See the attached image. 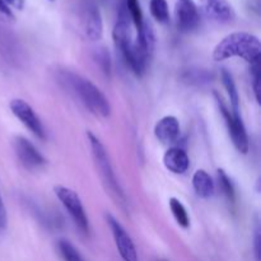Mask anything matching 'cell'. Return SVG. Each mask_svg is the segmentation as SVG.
Instances as JSON below:
<instances>
[{"mask_svg":"<svg viewBox=\"0 0 261 261\" xmlns=\"http://www.w3.org/2000/svg\"><path fill=\"white\" fill-rule=\"evenodd\" d=\"M59 82L73 93L89 112L99 117H109L111 105L109 99L89 79L70 70L59 71Z\"/></svg>","mask_w":261,"mask_h":261,"instance_id":"obj_1","label":"cell"},{"mask_svg":"<svg viewBox=\"0 0 261 261\" xmlns=\"http://www.w3.org/2000/svg\"><path fill=\"white\" fill-rule=\"evenodd\" d=\"M260 54L261 43L256 36L247 32H233L216 46L213 59L223 61L231 58H241L252 65L260 63Z\"/></svg>","mask_w":261,"mask_h":261,"instance_id":"obj_2","label":"cell"},{"mask_svg":"<svg viewBox=\"0 0 261 261\" xmlns=\"http://www.w3.org/2000/svg\"><path fill=\"white\" fill-rule=\"evenodd\" d=\"M87 138H88L89 147H91L92 150L94 166H96L97 171H98V175L101 177L105 189H106V191L114 199L117 205L121 206L122 209H126V196H125L124 190H122L119 181H117L114 168H112L111 161H110L109 154H107L106 148L102 144L101 140L96 135L92 134L91 132L87 133Z\"/></svg>","mask_w":261,"mask_h":261,"instance_id":"obj_3","label":"cell"},{"mask_svg":"<svg viewBox=\"0 0 261 261\" xmlns=\"http://www.w3.org/2000/svg\"><path fill=\"white\" fill-rule=\"evenodd\" d=\"M54 191H55V195L58 196L60 203L65 208V211L69 213L70 218L73 219L76 228L83 234H88L89 222L78 194L74 190H71V189L65 188V186H55Z\"/></svg>","mask_w":261,"mask_h":261,"instance_id":"obj_4","label":"cell"},{"mask_svg":"<svg viewBox=\"0 0 261 261\" xmlns=\"http://www.w3.org/2000/svg\"><path fill=\"white\" fill-rule=\"evenodd\" d=\"M216 98L234 148L240 153H242V154H246L249 152V137H247L246 127H245L244 122H242L241 116H240V114H236L232 110H229L217 93Z\"/></svg>","mask_w":261,"mask_h":261,"instance_id":"obj_5","label":"cell"},{"mask_svg":"<svg viewBox=\"0 0 261 261\" xmlns=\"http://www.w3.org/2000/svg\"><path fill=\"white\" fill-rule=\"evenodd\" d=\"M105 218H106L107 224H109L110 229H111L115 245H116V249L121 259L124 261H138V254L134 242H133L129 233L125 231L124 227L111 214L107 213Z\"/></svg>","mask_w":261,"mask_h":261,"instance_id":"obj_6","label":"cell"},{"mask_svg":"<svg viewBox=\"0 0 261 261\" xmlns=\"http://www.w3.org/2000/svg\"><path fill=\"white\" fill-rule=\"evenodd\" d=\"M10 111L12 114L32 133L33 135L38 138V139H45L46 133L43 129V125L41 122L40 117L36 115V112L33 111L32 107L27 103L25 101L20 98H15L13 101H10L9 103Z\"/></svg>","mask_w":261,"mask_h":261,"instance_id":"obj_7","label":"cell"},{"mask_svg":"<svg viewBox=\"0 0 261 261\" xmlns=\"http://www.w3.org/2000/svg\"><path fill=\"white\" fill-rule=\"evenodd\" d=\"M13 148H14L18 161L25 170H40L41 167L46 165L45 157L24 137H15L13 140Z\"/></svg>","mask_w":261,"mask_h":261,"instance_id":"obj_8","label":"cell"},{"mask_svg":"<svg viewBox=\"0 0 261 261\" xmlns=\"http://www.w3.org/2000/svg\"><path fill=\"white\" fill-rule=\"evenodd\" d=\"M82 22L86 36L92 41H97L102 37L103 24L99 8L94 0H86L83 4V13H82Z\"/></svg>","mask_w":261,"mask_h":261,"instance_id":"obj_9","label":"cell"},{"mask_svg":"<svg viewBox=\"0 0 261 261\" xmlns=\"http://www.w3.org/2000/svg\"><path fill=\"white\" fill-rule=\"evenodd\" d=\"M176 25L181 32H190L199 24V10L193 0H177L175 7Z\"/></svg>","mask_w":261,"mask_h":261,"instance_id":"obj_10","label":"cell"},{"mask_svg":"<svg viewBox=\"0 0 261 261\" xmlns=\"http://www.w3.org/2000/svg\"><path fill=\"white\" fill-rule=\"evenodd\" d=\"M200 3L205 14L216 22L227 23L234 18V10L228 0H200Z\"/></svg>","mask_w":261,"mask_h":261,"instance_id":"obj_11","label":"cell"},{"mask_svg":"<svg viewBox=\"0 0 261 261\" xmlns=\"http://www.w3.org/2000/svg\"><path fill=\"white\" fill-rule=\"evenodd\" d=\"M154 135L163 144H172L180 137V122L175 116L162 117L155 124Z\"/></svg>","mask_w":261,"mask_h":261,"instance_id":"obj_12","label":"cell"},{"mask_svg":"<svg viewBox=\"0 0 261 261\" xmlns=\"http://www.w3.org/2000/svg\"><path fill=\"white\" fill-rule=\"evenodd\" d=\"M163 165L170 172L182 175L189 170L190 160L185 150L178 147H173L170 148L163 155Z\"/></svg>","mask_w":261,"mask_h":261,"instance_id":"obj_13","label":"cell"},{"mask_svg":"<svg viewBox=\"0 0 261 261\" xmlns=\"http://www.w3.org/2000/svg\"><path fill=\"white\" fill-rule=\"evenodd\" d=\"M193 186L198 196L203 199L211 198V196L214 195V191H216V185H214L213 178L204 170H198L194 173Z\"/></svg>","mask_w":261,"mask_h":261,"instance_id":"obj_14","label":"cell"},{"mask_svg":"<svg viewBox=\"0 0 261 261\" xmlns=\"http://www.w3.org/2000/svg\"><path fill=\"white\" fill-rule=\"evenodd\" d=\"M221 78H222V82H223L224 88H226L227 93H228L229 101H231V110L233 112H236V114H239L240 97H239V92H237L233 78H232V75L226 70V69H222Z\"/></svg>","mask_w":261,"mask_h":261,"instance_id":"obj_15","label":"cell"},{"mask_svg":"<svg viewBox=\"0 0 261 261\" xmlns=\"http://www.w3.org/2000/svg\"><path fill=\"white\" fill-rule=\"evenodd\" d=\"M168 204H170V209L172 212L173 218L176 219L178 226L182 227V228H188L190 226V218H189L188 211L184 206V204L176 198H171Z\"/></svg>","mask_w":261,"mask_h":261,"instance_id":"obj_16","label":"cell"},{"mask_svg":"<svg viewBox=\"0 0 261 261\" xmlns=\"http://www.w3.org/2000/svg\"><path fill=\"white\" fill-rule=\"evenodd\" d=\"M58 251L63 261H84L81 252L75 249L73 244L68 240H59L58 241Z\"/></svg>","mask_w":261,"mask_h":261,"instance_id":"obj_17","label":"cell"},{"mask_svg":"<svg viewBox=\"0 0 261 261\" xmlns=\"http://www.w3.org/2000/svg\"><path fill=\"white\" fill-rule=\"evenodd\" d=\"M150 14L157 22L167 23L170 19V10H168L167 0H150L149 3Z\"/></svg>","mask_w":261,"mask_h":261,"instance_id":"obj_18","label":"cell"},{"mask_svg":"<svg viewBox=\"0 0 261 261\" xmlns=\"http://www.w3.org/2000/svg\"><path fill=\"white\" fill-rule=\"evenodd\" d=\"M125 8H126V12L129 14L130 20L134 23L137 31H139L140 28L144 24V18H143L142 8L139 5V0H124Z\"/></svg>","mask_w":261,"mask_h":261,"instance_id":"obj_19","label":"cell"},{"mask_svg":"<svg viewBox=\"0 0 261 261\" xmlns=\"http://www.w3.org/2000/svg\"><path fill=\"white\" fill-rule=\"evenodd\" d=\"M217 177H218V185L223 195L228 199L229 201H234V188L232 184L231 178L227 176V173L223 170L217 171Z\"/></svg>","mask_w":261,"mask_h":261,"instance_id":"obj_20","label":"cell"},{"mask_svg":"<svg viewBox=\"0 0 261 261\" xmlns=\"http://www.w3.org/2000/svg\"><path fill=\"white\" fill-rule=\"evenodd\" d=\"M251 73H252V86H254V93L255 98H256L257 102H260V63L252 64L251 65Z\"/></svg>","mask_w":261,"mask_h":261,"instance_id":"obj_21","label":"cell"},{"mask_svg":"<svg viewBox=\"0 0 261 261\" xmlns=\"http://www.w3.org/2000/svg\"><path fill=\"white\" fill-rule=\"evenodd\" d=\"M97 60H98L99 65H101L102 70L105 73H110V56L106 51H99L98 55H97Z\"/></svg>","mask_w":261,"mask_h":261,"instance_id":"obj_22","label":"cell"},{"mask_svg":"<svg viewBox=\"0 0 261 261\" xmlns=\"http://www.w3.org/2000/svg\"><path fill=\"white\" fill-rule=\"evenodd\" d=\"M8 224V214L5 209L4 201H3L2 194H0V231H4Z\"/></svg>","mask_w":261,"mask_h":261,"instance_id":"obj_23","label":"cell"},{"mask_svg":"<svg viewBox=\"0 0 261 261\" xmlns=\"http://www.w3.org/2000/svg\"><path fill=\"white\" fill-rule=\"evenodd\" d=\"M0 13L8 18H13L12 9H10V7L4 2V0H0Z\"/></svg>","mask_w":261,"mask_h":261,"instance_id":"obj_24","label":"cell"},{"mask_svg":"<svg viewBox=\"0 0 261 261\" xmlns=\"http://www.w3.org/2000/svg\"><path fill=\"white\" fill-rule=\"evenodd\" d=\"M8 5H12L15 9H22L23 5H24V0H4Z\"/></svg>","mask_w":261,"mask_h":261,"instance_id":"obj_25","label":"cell"},{"mask_svg":"<svg viewBox=\"0 0 261 261\" xmlns=\"http://www.w3.org/2000/svg\"><path fill=\"white\" fill-rule=\"evenodd\" d=\"M255 256H256V260H260V234L259 232H256L255 234Z\"/></svg>","mask_w":261,"mask_h":261,"instance_id":"obj_26","label":"cell"},{"mask_svg":"<svg viewBox=\"0 0 261 261\" xmlns=\"http://www.w3.org/2000/svg\"><path fill=\"white\" fill-rule=\"evenodd\" d=\"M158 261H166V260H158Z\"/></svg>","mask_w":261,"mask_h":261,"instance_id":"obj_27","label":"cell"},{"mask_svg":"<svg viewBox=\"0 0 261 261\" xmlns=\"http://www.w3.org/2000/svg\"><path fill=\"white\" fill-rule=\"evenodd\" d=\"M50 2H53V0H50Z\"/></svg>","mask_w":261,"mask_h":261,"instance_id":"obj_28","label":"cell"}]
</instances>
